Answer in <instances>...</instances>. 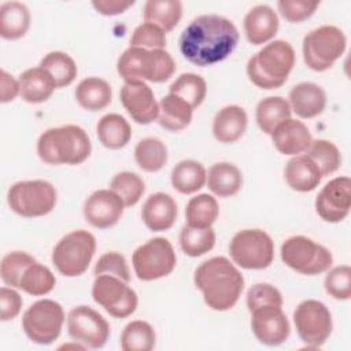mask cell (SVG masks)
<instances>
[{
    "label": "cell",
    "instance_id": "b9f144b4",
    "mask_svg": "<svg viewBox=\"0 0 351 351\" xmlns=\"http://www.w3.org/2000/svg\"><path fill=\"white\" fill-rule=\"evenodd\" d=\"M306 155L313 159V162L318 166L322 177L335 173L341 163V155L339 148L328 140H313Z\"/></svg>",
    "mask_w": 351,
    "mask_h": 351
},
{
    "label": "cell",
    "instance_id": "7402d4cb",
    "mask_svg": "<svg viewBox=\"0 0 351 351\" xmlns=\"http://www.w3.org/2000/svg\"><path fill=\"white\" fill-rule=\"evenodd\" d=\"M278 30V16L271 7L258 4L244 16V32L252 45H261L270 41Z\"/></svg>",
    "mask_w": 351,
    "mask_h": 351
},
{
    "label": "cell",
    "instance_id": "c3c4849f",
    "mask_svg": "<svg viewBox=\"0 0 351 351\" xmlns=\"http://www.w3.org/2000/svg\"><path fill=\"white\" fill-rule=\"evenodd\" d=\"M274 304L282 307V296L280 291L270 284H255L247 292V307L251 313L252 310L266 306Z\"/></svg>",
    "mask_w": 351,
    "mask_h": 351
},
{
    "label": "cell",
    "instance_id": "9a60e30c",
    "mask_svg": "<svg viewBox=\"0 0 351 351\" xmlns=\"http://www.w3.org/2000/svg\"><path fill=\"white\" fill-rule=\"evenodd\" d=\"M67 332L74 341L86 348H101L110 337L106 318L88 306H77L67 314Z\"/></svg>",
    "mask_w": 351,
    "mask_h": 351
},
{
    "label": "cell",
    "instance_id": "6da1fadb",
    "mask_svg": "<svg viewBox=\"0 0 351 351\" xmlns=\"http://www.w3.org/2000/svg\"><path fill=\"white\" fill-rule=\"evenodd\" d=\"M237 44L239 30L234 23L215 14L195 18L180 36L181 53L199 67L226 59Z\"/></svg>",
    "mask_w": 351,
    "mask_h": 351
},
{
    "label": "cell",
    "instance_id": "d4e9b609",
    "mask_svg": "<svg viewBox=\"0 0 351 351\" xmlns=\"http://www.w3.org/2000/svg\"><path fill=\"white\" fill-rule=\"evenodd\" d=\"M284 176L287 184L298 192L314 191L322 180L318 166L306 154L295 155L289 159L285 166Z\"/></svg>",
    "mask_w": 351,
    "mask_h": 351
},
{
    "label": "cell",
    "instance_id": "7dc6e473",
    "mask_svg": "<svg viewBox=\"0 0 351 351\" xmlns=\"http://www.w3.org/2000/svg\"><path fill=\"white\" fill-rule=\"evenodd\" d=\"M100 274H110L115 276L126 282L130 281V271L126 263V259L119 252L111 251L101 255L95 266V276Z\"/></svg>",
    "mask_w": 351,
    "mask_h": 351
},
{
    "label": "cell",
    "instance_id": "603a6c76",
    "mask_svg": "<svg viewBox=\"0 0 351 351\" xmlns=\"http://www.w3.org/2000/svg\"><path fill=\"white\" fill-rule=\"evenodd\" d=\"M291 110L300 118L308 119L319 115L326 106L325 90L314 82H300L289 90Z\"/></svg>",
    "mask_w": 351,
    "mask_h": 351
},
{
    "label": "cell",
    "instance_id": "d6986e66",
    "mask_svg": "<svg viewBox=\"0 0 351 351\" xmlns=\"http://www.w3.org/2000/svg\"><path fill=\"white\" fill-rule=\"evenodd\" d=\"M125 204L112 189H99L84 203L85 219L97 229L114 226L123 214Z\"/></svg>",
    "mask_w": 351,
    "mask_h": 351
},
{
    "label": "cell",
    "instance_id": "52a82bcc",
    "mask_svg": "<svg viewBox=\"0 0 351 351\" xmlns=\"http://www.w3.org/2000/svg\"><path fill=\"white\" fill-rule=\"evenodd\" d=\"M347 38L341 29L324 25L308 32L303 38V59L308 69L325 71L344 53Z\"/></svg>",
    "mask_w": 351,
    "mask_h": 351
},
{
    "label": "cell",
    "instance_id": "74e56055",
    "mask_svg": "<svg viewBox=\"0 0 351 351\" xmlns=\"http://www.w3.org/2000/svg\"><path fill=\"white\" fill-rule=\"evenodd\" d=\"M154 328L141 319L129 322L121 335V348L123 351H151L155 347Z\"/></svg>",
    "mask_w": 351,
    "mask_h": 351
},
{
    "label": "cell",
    "instance_id": "bcb514c9",
    "mask_svg": "<svg viewBox=\"0 0 351 351\" xmlns=\"http://www.w3.org/2000/svg\"><path fill=\"white\" fill-rule=\"evenodd\" d=\"M130 47H138L144 49H165L166 33L159 26L144 22L134 29L130 37Z\"/></svg>",
    "mask_w": 351,
    "mask_h": 351
},
{
    "label": "cell",
    "instance_id": "ab89813d",
    "mask_svg": "<svg viewBox=\"0 0 351 351\" xmlns=\"http://www.w3.org/2000/svg\"><path fill=\"white\" fill-rule=\"evenodd\" d=\"M215 244V232L213 228H192L185 225L180 233V245L182 251L197 258L211 251Z\"/></svg>",
    "mask_w": 351,
    "mask_h": 351
},
{
    "label": "cell",
    "instance_id": "5b68a950",
    "mask_svg": "<svg viewBox=\"0 0 351 351\" xmlns=\"http://www.w3.org/2000/svg\"><path fill=\"white\" fill-rule=\"evenodd\" d=\"M118 74L130 81L165 82L176 71V62L166 49H144L129 47L117 63Z\"/></svg>",
    "mask_w": 351,
    "mask_h": 351
},
{
    "label": "cell",
    "instance_id": "7a4b0ae2",
    "mask_svg": "<svg viewBox=\"0 0 351 351\" xmlns=\"http://www.w3.org/2000/svg\"><path fill=\"white\" fill-rule=\"evenodd\" d=\"M193 280L196 288L202 291L206 304L215 311L232 308L244 289L243 274L225 256L204 261L195 270Z\"/></svg>",
    "mask_w": 351,
    "mask_h": 351
},
{
    "label": "cell",
    "instance_id": "f5cc1de1",
    "mask_svg": "<svg viewBox=\"0 0 351 351\" xmlns=\"http://www.w3.org/2000/svg\"><path fill=\"white\" fill-rule=\"evenodd\" d=\"M0 75H1V81H0V101L1 103L12 101L19 95V81H16L5 70H1Z\"/></svg>",
    "mask_w": 351,
    "mask_h": 351
},
{
    "label": "cell",
    "instance_id": "30bf717a",
    "mask_svg": "<svg viewBox=\"0 0 351 351\" xmlns=\"http://www.w3.org/2000/svg\"><path fill=\"white\" fill-rule=\"evenodd\" d=\"M233 262L247 270H262L274 259V243L262 229H243L237 232L229 244Z\"/></svg>",
    "mask_w": 351,
    "mask_h": 351
},
{
    "label": "cell",
    "instance_id": "1f68e13d",
    "mask_svg": "<svg viewBox=\"0 0 351 351\" xmlns=\"http://www.w3.org/2000/svg\"><path fill=\"white\" fill-rule=\"evenodd\" d=\"M207 173L204 166L193 159L181 160L171 170V185L184 195L193 193L204 186Z\"/></svg>",
    "mask_w": 351,
    "mask_h": 351
},
{
    "label": "cell",
    "instance_id": "277c9868",
    "mask_svg": "<svg viewBox=\"0 0 351 351\" xmlns=\"http://www.w3.org/2000/svg\"><path fill=\"white\" fill-rule=\"evenodd\" d=\"M293 66L292 45L284 40H274L248 59L247 74L255 86L277 89L285 84Z\"/></svg>",
    "mask_w": 351,
    "mask_h": 351
},
{
    "label": "cell",
    "instance_id": "60d3db41",
    "mask_svg": "<svg viewBox=\"0 0 351 351\" xmlns=\"http://www.w3.org/2000/svg\"><path fill=\"white\" fill-rule=\"evenodd\" d=\"M169 93L184 99L192 108H196L207 95V84L197 74L184 73L169 86Z\"/></svg>",
    "mask_w": 351,
    "mask_h": 351
},
{
    "label": "cell",
    "instance_id": "8fae6325",
    "mask_svg": "<svg viewBox=\"0 0 351 351\" xmlns=\"http://www.w3.org/2000/svg\"><path fill=\"white\" fill-rule=\"evenodd\" d=\"M64 322L63 307L51 299H41L33 303L22 317V328L26 336L37 344L53 343Z\"/></svg>",
    "mask_w": 351,
    "mask_h": 351
},
{
    "label": "cell",
    "instance_id": "484cf974",
    "mask_svg": "<svg viewBox=\"0 0 351 351\" xmlns=\"http://www.w3.org/2000/svg\"><path fill=\"white\" fill-rule=\"evenodd\" d=\"M19 95L27 103H43L51 97L56 84L49 73L41 67H32L19 75Z\"/></svg>",
    "mask_w": 351,
    "mask_h": 351
},
{
    "label": "cell",
    "instance_id": "836d02e7",
    "mask_svg": "<svg viewBox=\"0 0 351 351\" xmlns=\"http://www.w3.org/2000/svg\"><path fill=\"white\" fill-rule=\"evenodd\" d=\"M182 15V3L178 0H148L144 5L145 22L159 26L165 33L173 30Z\"/></svg>",
    "mask_w": 351,
    "mask_h": 351
},
{
    "label": "cell",
    "instance_id": "9c48e42d",
    "mask_svg": "<svg viewBox=\"0 0 351 351\" xmlns=\"http://www.w3.org/2000/svg\"><path fill=\"white\" fill-rule=\"evenodd\" d=\"M282 262L300 274L315 276L326 271L332 262V252L306 236L287 239L280 250Z\"/></svg>",
    "mask_w": 351,
    "mask_h": 351
},
{
    "label": "cell",
    "instance_id": "ffe728a7",
    "mask_svg": "<svg viewBox=\"0 0 351 351\" xmlns=\"http://www.w3.org/2000/svg\"><path fill=\"white\" fill-rule=\"evenodd\" d=\"M271 140L280 154L295 156L308 149L313 137L308 128L302 121L289 118L273 130Z\"/></svg>",
    "mask_w": 351,
    "mask_h": 351
},
{
    "label": "cell",
    "instance_id": "4dcf8cb0",
    "mask_svg": "<svg viewBox=\"0 0 351 351\" xmlns=\"http://www.w3.org/2000/svg\"><path fill=\"white\" fill-rule=\"evenodd\" d=\"M96 133L99 141L110 149L125 147L132 137L129 122L119 114H107L101 117L97 122Z\"/></svg>",
    "mask_w": 351,
    "mask_h": 351
},
{
    "label": "cell",
    "instance_id": "f35d334b",
    "mask_svg": "<svg viewBox=\"0 0 351 351\" xmlns=\"http://www.w3.org/2000/svg\"><path fill=\"white\" fill-rule=\"evenodd\" d=\"M56 280L53 273L44 265L37 261L27 266L25 273L21 277L18 289L25 291L33 296H41L49 293L55 288Z\"/></svg>",
    "mask_w": 351,
    "mask_h": 351
},
{
    "label": "cell",
    "instance_id": "4316f807",
    "mask_svg": "<svg viewBox=\"0 0 351 351\" xmlns=\"http://www.w3.org/2000/svg\"><path fill=\"white\" fill-rule=\"evenodd\" d=\"M208 189L219 196L229 197L236 195L243 186V176L239 167L229 162L214 163L207 174Z\"/></svg>",
    "mask_w": 351,
    "mask_h": 351
},
{
    "label": "cell",
    "instance_id": "8d00e7d4",
    "mask_svg": "<svg viewBox=\"0 0 351 351\" xmlns=\"http://www.w3.org/2000/svg\"><path fill=\"white\" fill-rule=\"evenodd\" d=\"M40 67L47 70L53 78L56 88H63L70 85L77 77V64L70 55L62 51H52L47 53L41 62Z\"/></svg>",
    "mask_w": 351,
    "mask_h": 351
},
{
    "label": "cell",
    "instance_id": "5bb4252c",
    "mask_svg": "<svg viewBox=\"0 0 351 351\" xmlns=\"http://www.w3.org/2000/svg\"><path fill=\"white\" fill-rule=\"evenodd\" d=\"M293 322L300 340L308 347L322 346L332 333V315L329 308L319 300L302 302L293 311Z\"/></svg>",
    "mask_w": 351,
    "mask_h": 351
},
{
    "label": "cell",
    "instance_id": "44dd1931",
    "mask_svg": "<svg viewBox=\"0 0 351 351\" xmlns=\"http://www.w3.org/2000/svg\"><path fill=\"white\" fill-rule=\"evenodd\" d=\"M141 218L145 226L152 232L170 229L177 218L176 200L165 192L152 193L143 206Z\"/></svg>",
    "mask_w": 351,
    "mask_h": 351
},
{
    "label": "cell",
    "instance_id": "f1b7e54d",
    "mask_svg": "<svg viewBox=\"0 0 351 351\" xmlns=\"http://www.w3.org/2000/svg\"><path fill=\"white\" fill-rule=\"evenodd\" d=\"M112 90L107 81L97 77L82 80L75 88L77 103L88 111H100L111 103Z\"/></svg>",
    "mask_w": 351,
    "mask_h": 351
},
{
    "label": "cell",
    "instance_id": "f546056e",
    "mask_svg": "<svg viewBox=\"0 0 351 351\" xmlns=\"http://www.w3.org/2000/svg\"><path fill=\"white\" fill-rule=\"evenodd\" d=\"M192 114L193 108L184 99L169 93L159 103L158 122L167 130L178 132L191 123Z\"/></svg>",
    "mask_w": 351,
    "mask_h": 351
},
{
    "label": "cell",
    "instance_id": "f907efd6",
    "mask_svg": "<svg viewBox=\"0 0 351 351\" xmlns=\"http://www.w3.org/2000/svg\"><path fill=\"white\" fill-rule=\"evenodd\" d=\"M22 307V298L16 291L8 287L0 288V319L10 321L14 319Z\"/></svg>",
    "mask_w": 351,
    "mask_h": 351
},
{
    "label": "cell",
    "instance_id": "7c38bea8",
    "mask_svg": "<svg viewBox=\"0 0 351 351\" xmlns=\"http://www.w3.org/2000/svg\"><path fill=\"white\" fill-rule=\"evenodd\" d=\"M132 263L138 280L152 281L169 276L176 267L177 256L167 239L154 237L133 252Z\"/></svg>",
    "mask_w": 351,
    "mask_h": 351
},
{
    "label": "cell",
    "instance_id": "4fadbf2b",
    "mask_svg": "<svg viewBox=\"0 0 351 351\" xmlns=\"http://www.w3.org/2000/svg\"><path fill=\"white\" fill-rule=\"evenodd\" d=\"M93 300L115 318H126L137 308V293L126 281L110 276H96L92 285Z\"/></svg>",
    "mask_w": 351,
    "mask_h": 351
},
{
    "label": "cell",
    "instance_id": "d590c367",
    "mask_svg": "<svg viewBox=\"0 0 351 351\" xmlns=\"http://www.w3.org/2000/svg\"><path fill=\"white\" fill-rule=\"evenodd\" d=\"M218 213L219 208L215 197L208 193H200L192 197L186 204V223L192 228H211L218 218Z\"/></svg>",
    "mask_w": 351,
    "mask_h": 351
},
{
    "label": "cell",
    "instance_id": "e0dca14e",
    "mask_svg": "<svg viewBox=\"0 0 351 351\" xmlns=\"http://www.w3.org/2000/svg\"><path fill=\"white\" fill-rule=\"evenodd\" d=\"M251 328L255 337L265 346L282 344L291 332L282 308L274 304L261 306L251 311Z\"/></svg>",
    "mask_w": 351,
    "mask_h": 351
},
{
    "label": "cell",
    "instance_id": "816d5d0a",
    "mask_svg": "<svg viewBox=\"0 0 351 351\" xmlns=\"http://www.w3.org/2000/svg\"><path fill=\"white\" fill-rule=\"evenodd\" d=\"M134 1H122V0H93L92 5L101 15H118L132 7Z\"/></svg>",
    "mask_w": 351,
    "mask_h": 351
},
{
    "label": "cell",
    "instance_id": "7bdbcfd3",
    "mask_svg": "<svg viewBox=\"0 0 351 351\" xmlns=\"http://www.w3.org/2000/svg\"><path fill=\"white\" fill-rule=\"evenodd\" d=\"M110 189H112L122 199L125 207H132L141 199L145 191V184L138 174L132 171H121L112 177Z\"/></svg>",
    "mask_w": 351,
    "mask_h": 351
},
{
    "label": "cell",
    "instance_id": "681fc988",
    "mask_svg": "<svg viewBox=\"0 0 351 351\" xmlns=\"http://www.w3.org/2000/svg\"><path fill=\"white\" fill-rule=\"evenodd\" d=\"M319 1L304 0H280L277 3L280 14L292 23H299L310 18L318 8Z\"/></svg>",
    "mask_w": 351,
    "mask_h": 351
},
{
    "label": "cell",
    "instance_id": "2e32d148",
    "mask_svg": "<svg viewBox=\"0 0 351 351\" xmlns=\"http://www.w3.org/2000/svg\"><path fill=\"white\" fill-rule=\"evenodd\" d=\"M351 208V180L336 177L319 191L315 199L317 214L326 222L343 221Z\"/></svg>",
    "mask_w": 351,
    "mask_h": 351
},
{
    "label": "cell",
    "instance_id": "ac0fdd59",
    "mask_svg": "<svg viewBox=\"0 0 351 351\" xmlns=\"http://www.w3.org/2000/svg\"><path fill=\"white\" fill-rule=\"evenodd\" d=\"M119 97L122 106L134 122L148 125L158 119L159 104L155 100L152 89L144 81L125 82L121 88Z\"/></svg>",
    "mask_w": 351,
    "mask_h": 351
},
{
    "label": "cell",
    "instance_id": "cb8c5ba5",
    "mask_svg": "<svg viewBox=\"0 0 351 351\" xmlns=\"http://www.w3.org/2000/svg\"><path fill=\"white\" fill-rule=\"evenodd\" d=\"M247 112L240 106H226L221 108L213 121V133L219 143L237 141L247 129Z\"/></svg>",
    "mask_w": 351,
    "mask_h": 351
},
{
    "label": "cell",
    "instance_id": "ee69618b",
    "mask_svg": "<svg viewBox=\"0 0 351 351\" xmlns=\"http://www.w3.org/2000/svg\"><path fill=\"white\" fill-rule=\"evenodd\" d=\"M36 259L23 251H12L4 255L0 263V274L1 280L5 285L12 288L19 287V281L27 266L34 263Z\"/></svg>",
    "mask_w": 351,
    "mask_h": 351
},
{
    "label": "cell",
    "instance_id": "3957f363",
    "mask_svg": "<svg viewBox=\"0 0 351 351\" xmlns=\"http://www.w3.org/2000/svg\"><path fill=\"white\" fill-rule=\"evenodd\" d=\"M90 151L88 133L77 125L51 128L37 141V154L48 165H80L88 159Z\"/></svg>",
    "mask_w": 351,
    "mask_h": 351
},
{
    "label": "cell",
    "instance_id": "d6a6232c",
    "mask_svg": "<svg viewBox=\"0 0 351 351\" xmlns=\"http://www.w3.org/2000/svg\"><path fill=\"white\" fill-rule=\"evenodd\" d=\"M292 114L288 100L281 96H269L262 99L256 106V123L259 129L267 134L284 121L289 119Z\"/></svg>",
    "mask_w": 351,
    "mask_h": 351
},
{
    "label": "cell",
    "instance_id": "8992f818",
    "mask_svg": "<svg viewBox=\"0 0 351 351\" xmlns=\"http://www.w3.org/2000/svg\"><path fill=\"white\" fill-rule=\"evenodd\" d=\"M96 251L95 236L84 229L63 236L52 251V263L66 277L84 274Z\"/></svg>",
    "mask_w": 351,
    "mask_h": 351
},
{
    "label": "cell",
    "instance_id": "ba28073f",
    "mask_svg": "<svg viewBox=\"0 0 351 351\" xmlns=\"http://www.w3.org/2000/svg\"><path fill=\"white\" fill-rule=\"evenodd\" d=\"M55 186L44 180L15 182L7 193L10 208L25 218L49 214L56 204Z\"/></svg>",
    "mask_w": 351,
    "mask_h": 351
},
{
    "label": "cell",
    "instance_id": "e575fe53",
    "mask_svg": "<svg viewBox=\"0 0 351 351\" xmlns=\"http://www.w3.org/2000/svg\"><path fill=\"white\" fill-rule=\"evenodd\" d=\"M134 160L144 171H159L167 162V148L162 140L145 137L134 148Z\"/></svg>",
    "mask_w": 351,
    "mask_h": 351
},
{
    "label": "cell",
    "instance_id": "f6af8a7d",
    "mask_svg": "<svg viewBox=\"0 0 351 351\" xmlns=\"http://www.w3.org/2000/svg\"><path fill=\"white\" fill-rule=\"evenodd\" d=\"M324 287L333 299L348 300L351 298V267L341 265L329 270Z\"/></svg>",
    "mask_w": 351,
    "mask_h": 351
},
{
    "label": "cell",
    "instance_id": "83f0119b",
    "mask_svg": "<svg viewBox=\"0 0 351 351\" xmlns=\"http://www.w3.org/2000/svg\"><path fill=\"white\" fill-rule=\"evenodd\" d=\"M30 26L29 8L19 1H7L0 7V36L5 40L23 37Z\"/></svg>",
    "mask_w": 351,
    "mask_h": 351
}]
</instances>
